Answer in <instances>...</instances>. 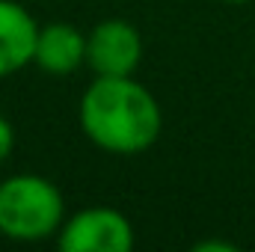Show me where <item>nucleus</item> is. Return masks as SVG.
<instances>
[{
	"label": "nucleus",
	"mask_w": 255,
	"mask_h": 252,
	"mask_svg": "<svg viewBox=\"0 0 255 252\" xmlns=\"http://www.w3.org/2000/svg\"><path fill=\"white\" fill-rule=\"evenodd\" d=\"M77 119L83 136L110 154H139L163 130L157 98L130 77H95L80 95Z\"/></svg>",
	"instance_id": "nucleus-1"
},
{
	"label": "nucleus",
	"mask_w": 255,
	"mask_h": 252,
	"mask_svg": "<svg viewBox=\"0 0 255 252\" xmlns=\"http://www.w3.org/2000/svg\"><path fill=\"white\" fill-rule=\"evenodd\" d=\"M65 220L60 187L36 172H18L0 181V235L18 244L57 238Z\"/></svg>",
	"instance_id": "nucleus-2"
},
{
	"label": "nucleus",
	"mask_w": 255,
	"mask_h": 252,
	"mask_svg": "<svg viewBox=\"0 0 255 252\" xmlns=\"http://www.w3.org/2000/svg\"><path fill=\"white\" fill-rule=\"evenodd\" d=\"M57 247L63 252H130L133 226L116 208H80L63 220L57 232Z\"/></svg>",
	"instance_id": "nucleus-3"
},
{
	"label": "nucleus",
	"mask_w": 255,
	"mask_h": 252,
	"mask_svg": "<svg viewBox=\"0 0 255 252\" xmlns=\"http://www.w3.org/2000/svg\"><path fill=\"white\" fill-rule=\"evenodd\" d=\"M142 63V36L125 18H104L86 33V68L95 77H130Z\"/></svg>",
	"instance_id": "nucleus-4"
},
{
	"label": "nucleus",
	"mask_w": 255,
	"mask_h": 252,
	"mask_svg": "<svg viewBox=\"0 0 255 252\" xmlns=\"http://www.w3.org/2000/svg\"><path fill=\"white\" fill-rule=\"evenodd\" d=\"M33 65L45 74L65 77L86 65V33H80L68 21L39 24Z\"/></svg>",
	"instance_id": "nucleus-5"
},
{
	"label": "nucleus",
	"mask_w": 255,
	"mask_h": 252,
	"mask_svg": "<svg viewBox=\"0 0 255 252\" xmlns=\"http://www.w3.org/2000/svg\"><path fill=\"white\" fill-rule=\"evenodd\" d=\"M39 21L18 0H0V77L33 65Z\"/></svg>",
	"instance_id": "nucleus-6"
},
{
	"label": "nucleus",
	"mask_w": 255,
	"mask_h": 252,
	"mask_svg": "<svg viewBox=\"0 0 255 252\" xmlns=\"http://www.w3.org/2000/svg\"><path fill=\"white\" fill-rule=\"evenodd\" d=\"M12 148H15V130L9 125V119L0 116V163L12 154Z\"/></svg>",
	"instance_id": "nucleus-7"
},
{
	"label": "nucleus",
	"mask_w": 255,
	"mask_h": 252,
	"mask_svg": "<svg viewBox=\"0 0 255 252\" xmlns=\"http://www.w3.org/2000/svg\"><path fill=\"white\" fill-rule=\"evenodd\" d=\"M235 252L232 244H223V241H205V244H196V252Z\"/></svg>",
	"instance_id": "nucleus-8"
},
{
	"label": "nucleus",
	"mask_w": 255,
	"mask_h": 252,
	"mask_svg": "<svg viewBox=\"0 0 255 252\" xmlns=\"http://www.w3.org/2000/svg\"><path fill=\"white\" fill-rule=\"evenodd\" d=\"M223 3H250V0H223Z\"/></svg>",
	"instance_id": "nucleus-9"
}]
</instances>
